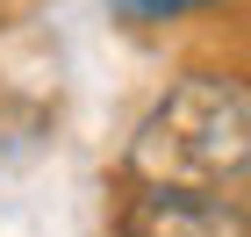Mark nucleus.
<instances>
[{
    "label": "nucleus",
    "instance_id": "nucleus-5",
    "mask_svg": "<svg viewBox=\"0 0 251 237\" xmlns=\"http://www.w3.org/2000/svg\"><path fill=\"white\" fill-rule=\"evenodd\" d=\"M244 86H251V79H244Z\"/></svg>",
    "mask_w": 251,
    "mask_h": 237
},
{
    "label": "nucleus",
    "instance_id": "nucleus-1",
    "mask_svg": "<svg viewBox=\"0 0 251 237\" xmlns=\"http://www.w3.org/2000/svg\"><path fill=\"white\" fill-rule=\"evenodd\" d=\"M129 173L144 187H237L251 180V86L223 72H187L151 101L129 137Z\"/></svg>",
    "mask_w": 251,
    "mask_h": 237
},
{
    "label": "nucleus",
    "instance_id": "nucleus-2",
    "mask_svg": "<svg viewBox=\"0 0 251 237\" xmlns=\"http://www.w3.org/2000/svg\"><path fill=\"white\" fill-rule=\"evenodd\" d=\"M122 237H251V209L223 187H144L122 209Z\"/></svg>",
    "mask_w": 251,
    "mask_h": 237
},
{
    "label": "nucleus",
    "instance_id": "nucleus-3",
    "mask_svg": "<svg viewBox=\"0 0 251 237\" xmlns=\"http://www.w3.org/2000/svg\"><path fill=\"white\" fill-rule=\"evenodd\" d=\"M129 22H179V15H201V7H223V0H115Z\"/></svg>",
    "mask_w": 251,
    "mask_h": 237
},
{
    "label": "nucleus",
    "instance_id": "nucleus-4",
    "mask_svg": "<svg viewBox=\"0 0 251 237\" xmlns=\"http://www.w3.org/2000/svg\"><path fill=\"white\" fill-rule=\"evenodd\" d=\"M29 7H36V0H0V29H15V22L29 15Z\"/></svg>",
    "mask_w": 251,
    "mask_h": 237
}]
</instances>
